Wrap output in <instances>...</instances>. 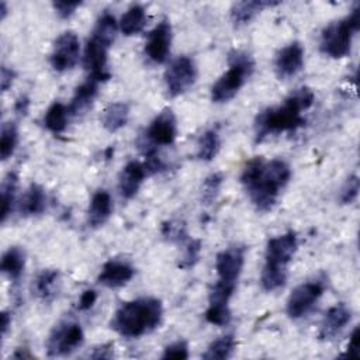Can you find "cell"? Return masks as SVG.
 I'll return each mask as SVG.
<instances>
[{
  "instance_id": "obj_1",
  "label": "cell",
  "mask_w": 360,
  "mask_h": 360,
  "mask_svg": "<svg viewBox=\"0 0 360 360\" xmlns=\"http://www.w3.org/2000/svg\"><path fill=\"white\" fill-rule=\"evenodd\" d=\"M291 170L283 159L264 160L262 156L250 159L240 174V181L257 211H270L278 198L280 190L285 187Z\"/></svg>"
},
{
  "instance_id": "obj_2",
  "label": "cell",
  "mask_w": 360,
  "mask_h": 360,
  "mask_svg": "<svg viewBox=\"0 0 360 360\" xmlns=\"http://www.w3.org/2000/svg\"><path fill=\"white\" fill-rule=\"evenodd\" d=\"M315 96L309 87H298L290 93L281 105L260 111L255 120V141L262 142L266 136L295 131L305 124L302 111L314 104Z\"/></svg>"
},
{
  "instance_id": "obj_3",
  "label": "cell",
  "mask_w": 360,
  "mask_h": 360,
  "mask_svg": "<svg viewBox=\"0 0 360 360\" xmlns=\"http://www.w3.org/2000/svg\"><path fill=\"white\" fill-rule=\"evenodd\" d=\"M163 307L158 298L143 297L121 304L112 315L111 328L125 338H139L156 329Z\"/></svg>"
},
{
  "instance_id": "obj_4",
  "label": "cell",
  "mask_w": 360,
  "mask_h": 360,
  "mask_svg": "<svg viewBox=\"0 0 360 360\" xmlns=\"http://www.w3.org/2000/svg\"><path fill=\"white\" fill-rule=\"evenodd\" d=\"M360 25V6L352 10V13L339 21L330 22L321 34V51L322 53L339 59L350 52L353 34Z\"/></svg>"
},
{
  "instance_id": "obj_5",
  "label": "cell",
  "mask_w": 360,
  "mask_h": 360,
  "mask_svg": "<svg viewBox=\"0 0 360 360\" xmlns=\"http://www.w3.org/2000/svg\"><path fill=\"white\" fill-rule=\"evenodd\" d=\"M84 333L79 323L65 321L52 329L46 340V352L51 357L68 356L83 345Z\"/></svg>"
},
{
  "instance_id": "obj_6",
  "label": "cell",
  "mask_w": 360,
  "mask_h": 360,
  "mask_svg": "<svg viewBox=\"0 0 360 360\" xmlns=\"http://www.w3.org/2000/svg\"><path fill=\"white\" fill-rule=\"evenodd\" d=\"M197 79V68L191 58L179 56L165 72V83L170 97L186 93Z\"/></svg>"
},
{
  "instance_id": "obj_7",
  "label": "cell",
  "mask_w": 360,
  "mask_h": 360,
  "mask_svg": "<svg viewBox=\"0 0 360 360\" xmlns=\"http://www.w3.org/2000/svg\"><path fill=\"white\" fill-rule=\"evenodd\" d=\"M325 284L321 280L307 281L297 285L287 300V314L292 319L307 315L323 294Z\"/></svg>"
},
{
  "instance_id": "obj_8",
  "label": "cell",
  "mask_w": 360,
  "mask_h": 360,
  "mask_svg": "<svg viewBox=\"0 0 360 360\" xmlns=\"http://www.w3.org/2000/svg\"><path fill=\"white\" fill-rule=\"evenodd\" d=\"M79 52L80 44L77 35L72 31H66L59 35L53 44L49 58L51 66L56 72H66L77 63Z\"/></svg>"
},
{
  "instance_id": "obj_9",
  "label": "cell",
  "mask_w": 360,
  "mask_h": 360,
  "mask_svg": "<svg viewBox=\"0 0 360 360\" xmlns=\"http://www.w3.org/2000/svg\"><path fill=\"white\" fill-rule=\"evenodd\" d=\"M298 248V240L295 232L290 231L283 235L269 239L264 255V264L271 267L287 269V264L292 260Z\"/></svg>"
},
{
  "instance_id": "obj_10",
  "label": "cell",
  "mask_w": 360,
  "mask_h": 360,
  "mask_svg": "<svg viewBox=\"0 0 360 360\" xmlns=\"http://www.w3.org/2000/svg\"><path fill=\"white\" fill-rule=\"evenodd\" d=\"M243 264H245L243 246L233 245L221 250L215 259V270L218 274V280L236 284L242 273Z\"/></svg>"
},
{
  "instance_id": "obj_11",
  "label": "cell",
  "mask_w": 360,
  "mask_h": 360,
  "mask_svg": "<svg viewBox=\"0 0 360 360\" xmlns=\"http://www.w3.org/2000/svg\"><path fill=\"white\" fill-rule=\"evenodd\" d=\"M177 135V124L176 117L170 108H165L160 111L150 122L145 141L153 146L172 145Z\"/></svg>"
},
{
  "instance_id": "obj_12",
  "label": "cell",
  "mask_w": 360,
  "mask_h": 360,
  "mask_svg": "<svg viewBox=\"0 0 360 360\" xmlns=\"http://www.w3.org/2000/svg\"><path fill=\"white\" fill-rule=\"evenodd\" d=\"M249 76L250 73L245 69L229 65V69L214 83L211 89V100L214 103H226L232 100Z\"/></svg>"
},
{
  "instance_id": "obj_13",
  "label": "cell",
  "mask_w": 360,
  "mask_h": 360,
  "mask_svg": "<svg viewBox=\"0 0 360 360\" xmlns=\"http://www.w3.org/2000/svg\"><path fill=\"white\" fill-rule=\"evenodd\" d=\"M172 46V25L167 20L160 21L149 34L145 44V53L155 63H163Z\"/></svg>"
},
{
  "instance_id": "obj_14",
  "label": "cell",
  "mask_w": 360,
  "mask_h": 360,
  "mask_svg": "<svg viewBox=\"0 0 360 360\" xmlns=\"http://www.w3.org/2000/svg\"><path fill=\"white\" fill-rule=\"evenodd\" d=\"M107 55L108 48L105 45L96 41L94 38L87 41L83 53V65L84 69L90 72L89 77H93L100 83L110 79V73L107 70Z\"/></svg>"
},
{
  "instance_id": "obj_15",
  "label": "cell",
  "mask_w": 360,
  "mask_h": 360,
  "mask_svg": "<svg viewBox=\"0 0 360 360\" xmlns=\"http://www.w3.org/2000/svg\"><path fill=\"white\" fill-rule=\"evenodd\" d=\"M304 66V48L300 42H291L276 56L274 68L280 79H288L295 76Z\"/></svg>"
},
{
  "instance_id": "obj_16",
  "label": "cell",
  "mask_w": 360,
  "mask_h": 360,
  "mask_svg": "<svg viewBox=\"0 0 360 360\" xmlns=\"http://www.w3.org/2000/svg\"><path fill=\"white\" fill-rule=\"evenodd\" d=\"M350 319H352V311L346 304L340 302L330 307L326 311L323 321L321 323L319 338L323 340L335 339L346 328Z\"/></svg>"
},
{
  "instance_id": "obj_17",
  "label": "cell",
  "mask_w": 360,
  "mask_h": 360,
  "mask_svg": "<svg viewBox=\"0 0 360 360\" xmlns=\"http://www.w3.org/2000/svg\"><path fill=\"white\" fill-rule=\"evenodd\" d=\"M134 274H135V270L129 263L111 259L107 263H104L97 277V281L104 287L118 288L125 285L128 281H131Z\"/></svg>"
},
{
  "instance_id": "obj_18",
  "label": "cell",
  "mask_w": 360,
  "mask_h": 360,
  "mask_svg": "<svg viewBox=\"0 0 360 360\" xmlns=\"http://www.w3.org/2000/svg\"><path fill=\"white\" fill-rule=\"evenodd\" d=\"M145 176L148 174L142 163L135 160L128 162L118 176V190L121 197L125 200H131L132 197H135L143 183Z\"/></svg>"
},
{
  "instance_id": "obj_19",
  "label": "cell",
  "mask_w": 360,
  "mask_h": 360,
  "mask_svg": "<svg viewBox=\"0 0 360 360\" xmlns=\"http://www.w3.org/2000/svg\"><path fill=\"white\" fill-rule=\"evenodd\" d=\"M98 84H100L98 80L93 77H87L86 82H83L80 86L76 87L72 101L68 105L70 115H80L89 110V107L93 104L97 96Z\"/></svg>"
},
{
  "instance_id": "obj_20",
  "label": "cell",
  "mask_w": 360,
  "mask_h": 360,
  "mask_svg": "<svg viewBox=\"0 0 360 360\" xmlns=\"http://www.w3.org/2000/svg\"><path fill=\"white\" fill-rule=\"evenodd\" d=\"M112 212V201L105 190H97L90 201L89 211H87V221L89 225L93 228L103 226Z\"/></svg>"
},
{
  "instance_id": "obj_21",
  "label": "cell",
  "mask_w": 360,
  "mask_h": 360,
  "mask_svg": "<svg viewBox=\"0 0 360 360\" xmlns=\"http://www.w3.org/2000/svg\"><path fill=\"white\" fill-rule=\"evenodd\" d=\"M46 207V195L44 188L37 184L32 183L24 193L21 201H20V212L24 217H30V215H39L45 211Z\"/></svg>"
},
{
  "instance_id": "obj_22",
  "label": "cell",
  "mask_w": 360,
  "mask_h": 360,
  "mask_svg": "<svg viewBox=\"0 0 360 360\" xmlns=\"http://www.w3.org/2000/svg\"><path fill=\"white\" fill-rule=\"evenodd\" d=\"M276 4H277L276 1H264V0L238 1L231 8V20L235 25L246 24L266 7H271Z\"/></svg>"
},
{
  "instance_id": "obj_23",
  "label": "cell",
  "mask_w": 360,
  "mask_h": 360,
  "mask_svg": "<svg viewBox=\"0 0 360 360\" xmlns=\"http://www.w3.org/2000/svg\"><path fill=\"white\" fill-rule=\"evenodd\" d=\"M24 267H25V252H24V249H21L20 246L8 248L4 252L3 257H1V263H0L1 271L10 280L17 281L22 276Z\"/></svg>"
},
{
  "instance_id": "obj_24",
  "label": "cell",
  "mask_w": 360,
  "mask_h": 360,
  "mask_svg": "<svg viewBox=\"0 0 360 360\" xmlns=\"http://www.w3.org/2000/svg\"><path fill=\"white\" fill-rule=\"evenodd\" d=\"M129 118V105L124 101L111 103L101 114V124L108 132H115L127 125Z\"/></svg>"
},
{
  "instance_id": "obj_25",
  "label": "cell",
  "mask_w": 360,
  "mask_h": 360,
  "mask_svg": "<svg viewBox=\"0 0 360 360\" xmlns=\"http://www.w3.org/2000/svg\"><path fill=\"white\" fill-rule=\"evenodd\" d=\"M146 21H148V17H146L145 8L139 4H134L121 15L120 30L124 35L131 37V35L139 34L145 28Z\"/></svg>"
},
{
  "instance_id": "obj_26",
  "label": "cell",
  "mask_w": 360,
  "mask_h": 360,
  "mask_svg": "<svg viewBox=\"0 0 360 360\" xmlns=\"http://www.w3.org/2000/svg\"><path fill=\"white\" fill-rule=\"evenodd\" d=\"M59 271L53 269L42 270L32 283V292L42 301H51L56 294Z\"/></svg>"
},
{
  "instance_id": "obj_27",
  "label": "cell",
  "mask_w": 360,
  "mask_h": 360,
  "mask_svg": "<svg viewBox=\"0 0 360 360\" xmlns=\"http://www.w3.org/2000/svg\"><path fill=\"white\" fill-rule=\"evenodd\" d=\"M117 21L114 18V15H111L110 13H103L98 20L96 21L91 38H94L96 41L101 42L103 45H105L107 48H110L112 45V42L115 41L117 37Z\"/></svg>"
},
{
  "instance_id": "obj_28",
  "label": "cell",
  "mask_w": 360,
  "mask_h": 360,
  "mask_svg": "<svg viewBox=\"0 0 360 360\" xmlns=\"http://www.w3.org/2000/svg\"><path fill=\"white\" fill-rule=\"evenodd\" d=\"M236 347V342L232 333L224 335L218 339H215L214 342H211V345L207 347L205 353L202 354V359L205 360H225L229 359L232 356V353L235 352Z\"/></svg>"
},
{
  "instance_id": "obj_29",
  "label": "cell",
  "mask_w": 360,
  "mask_h": 360,
  "mask_svg": "<svg viewBox=\"0 0 360 360\" xmlns=\"http://www.w3.org/2000/svg\"><path fill=\"white\" fill-rule=\"evenodd\" d=\"M69 110L65 104L62 103H53L45 112L44 115V125L46 127L48 131L53 134L63 132L66 125H68V118H69Z\"/></svg>"
},
{
  "instance_id": "obj_30",
  "label": "cell",
  "mask_w": 360,
  "mask_h": 360,
  "mask_svg": "<svg viewBox=\"0 0 360 360\" xmlns=\"http://www.w3.org/2000/svg\"><path fill=\"white\" fill-rule=\"evenodd\" d=\"M219 149V135L217 129L204 131L197 141V158L204 162L212 160Z\"/></svg>"
},
{
  "instance_id": "obj_31",
  "label": "cell",
  "mask_w": 360,
  "mask_h": 360,
  "mask_svg": "<svg viewBox=\"0 0 360 360\" xmlns=\"http://www.w3.org/2000/svg\"><path fill=\"white\" fill-rule=\"evenodd\" d=\"M18 186V177L14 172H8L1 183V222H4L13 208L15 193Z\"/></svg>"
},
{
  "instance_id": "obj_32",
  "label": "cell",
  "mask_w": 360,
  "mask_h": 360,
  "mask_svg": "<svg viewBox=\"0 0 360 360\" xmlns=\"http://www.w3.org/2000/svg\"><path fill=\"white\" fill-rule=\"evenodd\" d=\"M18 142V129L17 125L11 121L4 122L1 127V135H0V156L1 160L8 159L17 146Z\"/></svg>"
},
{
  "instance_id": "obj_33",
  "label": "cell",
  "mask_w": 360,
  "mask_h": 360,
  "mask_svg": "<svg viewBox=\"0 0 360 360\" xmlns=\"http://www.w3.org/2000/svg\"><path fill=\"white\" fill-rule=\"evenodd\" d=\"M287 281V269L281 267H271V266H263L260 283L263 290L266 291H276L281 288Z\"/></svg>"
},
{
  "instance_id": "obj_34",
  "label": "cell",
  "mask_w": 360,
  "mask_h": 360,
  "mask_svg": "<svg viewBox=\"0 0 360 360\" xmlns=\"http://www.w3.org/2000/svg\"><path fill=\"white\" fill-rule=\"evenodd\" d=\"M235 288H236V284L218 280L210 290V295H208L210 305H228Z\"/></svg>"
},
{
  "instance_id": "obj_35",
  "label": "cell",
  "mask_w": 360,
  "mask_h": 360,
  "mask_svg": "<svg viewBox=\"0 0 360 360\" xmlns=\"http://www.w3.org/2000/svg\"><path fill=\"white\" fill-rule=\"evenodd\" d=\"M222 180H224V177L221 173H212L208 177H205V180L202 181V186H201V201L205 205H210L215 201V198L219 193V188L222 186Z\"/></svg>"
},
{
  "instance_id": "obj_36",
  "label": "cell",
  "mask_w": 360,
  "mask_h": 360,
  "mask_svg": "<svg viewBox=\"0 0 360 360\" xmlns=\"http://www.w3.org/2000/svg\"><path fill=\"white\" fill-rule=\"evenodd\" d=\"M231 309L228 305H208L205 311V319L207 322L217 325V326H225L231 322Z\"/></svg>"
},
{
  "instance_id": "obj_37",
  "label": "cell",
  "mask_w": 360,
  "mask_h": 360,
  "mask_svg": "<svg viewBox=\"0 0 360 360\" xmlns=\"http://www.w3.org/2000/svg\"><path fill=\"white\" fill-rule=\"evenodd\" d=\"M359 190H360V180L356 174H352L350 177H347V180L340 188V194H339L340 204L354 202V200L359 195Z\"/></svg>"
},
{
  "instance_id": "obj_38",
  "label": "cell",
  "mask_w": 360,
  "mask_h": 360,
  "mask_svg": "<svg viewBox=\"0 0 360 360\" xmlns=\"http://www.w3.org/2000/svg\"><path fill=\"white\" fill-rule=\"evenodd\" d=\"M162 235L170 242H180L187 238L186 226L180 221H167L162 225Z\"/></svg>"
},
{
  "instance_id": "obj_39",
  "label": "cell",
  "mask_w": 360,
  "mask_h": 360,
  "mask_svg": "<svg viewBox=\"0 0 360 360\" xmlns=\"http://www.w3.org/2000/svg\"><path fill=\"white\" fill-rule=\"evenodd\" d=\"M200 252H201V242L200 240H190L186 245L184 255H183L181 262L179 263V267H181V269L193 267L197 263L198 257H200Z\"/></svg>"
},
{
  "instance_id": "obj_40",
  "label": "cell",
  "mask_w": 360,
  "mask_h": 360,
  "mask_svg": "<svg viewBox=\"0 0 360 360\" xmlns=\"http://www.w3.org/2000/svg\"><path fill=\"white\" fill-rule=\"evenodd\" d=\"M162 359H177L184 360L188 359V345L186 340H177L165 347Z\"/></svg>"
},
{
  "instance_id": "obj_41",
  "label": "cell",
  "mask_w": 360,
  "mask_h": 360,
  "mask_svg": "<svg viewBox=\"0 0 360 360\" xmlns=\"http://www.w3.org/2000/svg\"><path fill=\"white\" fill-rule=\"evenodd\" d=\"M80 1H63V0H58V1H53V8L56 11V14L60 17V18H68L70 17L77 7H80Z\"/></svg>"
},
{
  "instance_id": "obj_42",
  "label": "cell",
  "mask_w": 360,
  "mask_h": 360,
  "mask_svg": "<svg viewBox=\"0 0 360 360\" xmlns=\"http://www.w3.org/2000/svg\"><path fill=\"white\" fill-rule=\"evenodd\" d=\"M97 301V294L96 291L93 290H86L82 295H80V300H79V309L80 311H86V309H90L94 302Z\"/></svg>"
},
{
  "instance_id": "obj_43",
  "label": "cell",
  "mask_w": 360,
  "mask_h": 360,
  "mask_svg": "<svg viewBox=\"0 0 360 360\" xmlns=\"http://www.w3.org/2000/svg\"><path fill=\"white\" fill-rule=\"evenodd\" d=\"M114 356L112 353V343H105L94 349V353L91 354V359H111Z\"/></svg>"
},
{
  "instance_id": "obj_44",
  "label": "cell",
  "mask_w": 360,
  "mask_h": 360,
  "mask_svg": "<svg viewBox=\"0 0 360 360\" xmlns=\"http://www.w3.org/2000/svg\"><path fill=\"white\" fill-rule=\"evenodd\" d=\"M14 77H15V73L13 69H8L7 66L1 68V90L3 91H6L13 84Z\"/></svg>"
},
{
  "instance_id": "obj_45",
  "label": "cell",
  "mask_w": 360,
  "mask_h": 360,
  "mask_svg": "<svg viewBox=\"0 0 360 360\" xmlns=\"http://www.w3.org/2000/svg\"><path fill=\"white\" fill-rule=\"evenodd\" d=\"M359 328H356L353 332H352V336H350V342H349V352H347V356L349 357H357L359 354Z\"/></svg>"
},
{
  "instance_id": "obj_46",
  "label": "cell",
  "mask_w": 360,
  "mask_h": 360,
  "mask_svg": "<svg viewBox=\"0 0 360 360\" xmlns=\"http://www.w3.org/2000/svg\"><path fill=\"white\" fill-rule=\"evenodd\" d=\"M30 107V100L25 96H21L17 101H15V111L18 114H27Z\"/></svg>"
},
{
  "instance_id": "obj_47",
  "label": "cell",
  "mask_w": 360,
  "mask_h": 360,
  "mask_svg": "<svg viewBox=\"0 0 360 360\" xmlns=\"http://www.w3.org/2000/svg\"><path fill=\"white\" fill-rule=\"evenodd\" d=\"M10 325H11V315L7 311H3V314H1V333L3 335L7 333V329L10 328Z\"/></svg>"
},
{
  "instance_id": "obj_48",
  "label": "cell",
  "mask_w": 360,
  "mask_h": 360,
  "mask_svg": "<svg viewBox=\"0 0 360 360\" xmlns=\"http://www.w3.org/2000/svg\"><path fill=\"white\" fill-rule=\"evenodd\" d=\"M13 357H15V359H30V357H32L28 352H27V349H17V352L13 354Z\"/></svg>"
},
{
  "instance_id": "obj_49",
  "label": "cell",
  "mask_w": 360,
  "mask_h": 360,
  "mask_svg": "<svg viewBox=\"0 0 360 360\" xmlns=\"http://www.w3.org/2000/svg\"><path fill=\"white\" fill-rule=\"evenodd\" d=\"M0 11H1V20H4V17L7 14V8H6V3L4 1L0 3Z\"/></svg>"
}]
</instances>
